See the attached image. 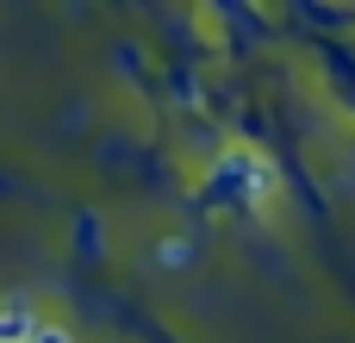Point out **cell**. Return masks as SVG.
<instances>
[{
  "mask_svg": "<svg viewBox=\"0 0 355 343\" xmlns=\"http://www.w3.org/2000/svg\"><path fill=\"white\" fill-rule=\"evenodd\" d=\"M37 325H44V319H37L25 300H6V306H0V343H31Z\"/></svg>",
  "mask_w": 355,
  "mask_h": 343,
  "instance_id": "obj_1",
  "label": "cell"
},
{
  "mask_svg": "<svg viewBox=\"0 0 355 343\" xmlns=\"http://www.w3.org/2000/svg\"><path fill=\"white\" fill-rule=\"evenodd\" d=\"M31 343H75V337H69L62 325H37V337H31Z\"/></svg>",
  "mask_w": 355,
  "mask_h": 343,
  "instance_id": "obj_2",
  "label": "cell"
}]
</instances>
